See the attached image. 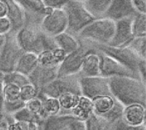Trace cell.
I'll list each match as a JSON object with an SVG mask.
<instances>
[{
	"instance_id": "6da1fadb",
	"label": "cell",
	"mask_w": 146,
	"mask_h": 130,
	"mask_svg": "<svg viewBox=\"0 0 146 130\" xmlns=\"http://www.w3.org/2000/svg\"><path fill=\"white\" fill-rule=\"evenodd\" d=\"M111 95L123 106L132 104L145 106V83L133 77H114L109 78Z\"/></svg>"
},
{
	"instance_id": "7a4b0ae2",
	"label": "cell",
	"mask_w": 146,
	"mask_h": 130,
	"mask_svg": "<svg viewBox=\"0 0 146 130\" xmlns=\"http://www.w3.org/2000/svg\"><path fill=\"white\" fill-rule=\"evenodd\" d=\"M16 41L24 52L38 54L44 50H51L56 47L53 37L43 32H35L28 27L21 28L15 34Z\"/></svg>"
},
{
	"instance_id": "3957f363",
	"label": "cell",
	"mask_w": 146,
	"mask_h": 130,
	"mask_svg": "<svg viewBox=\"0 0 146 130\" xmlns=\"http://www.w3.org/2000/svg\"><path fill=\"white\" fill-rule=\"evenodd\" d=\"M115 27V21L107 17L94 19L91 23L85 26L78 36L96 44H109L111 41Z\"/></svg>"
},
{
	"instance_id": "277c9868",
	"label": "cell",
	"mask_w": 146,
	"mask_h": 130,
	"mask_svg": "<svg viewBox=\"0 0 146 130\" xmlns=\"http://www.w3.org/2000/svg\"><path fill=\"white\" fill-rule=\"evenodd\" d=\"M94 48L97 51L105 54L112 57L115 60H117L119 63H121L127 69H129L131 72H133L137 77H139L138 66L139 62L144 59H141L135 53V51L133 49H131L129 46L113 47L107 44H96Z\"/></svg>"
},
{
	"instance_id": "5b68a950",
	"label": "cell",
	"mask_w": 146,
	"mask_h": 130,
	"mask_svg": "<svg viewBox=\"0 0 146 130\" xmlns=\"http://www.w3.org/2000/svg\"><path fill=\"white\" fill-rule=\"evenodd\" d=\"M68 17V29L69 33L79 34V32L91 23L95 17H93L85 8L83 2L69 0V2L62 8Z\"/></svg>"
},
{
	"instance_id": "8992f818",
	"label": "cell",
	"mask_w": 146,
	"mask_h": 130,
	"mask_svg": "<svg viewBox=\"0 0 146 130\" xmlns=\"http://www.w3.org/2000/svg\"><path fill=\"white\" fill-rule=\"evenodd\" d=\"M92 100L93 113L104 119L108 123L110 124L122 117L124 106L111 95H100Z\"/></svg>"
},
{
	"instance_id": "52a82bcc",
	"label": "cell",
	"mask_w": 146,
	"mask_h": 130,
	"mask_svg": "<svg viewBox=\"0 0 146 130\" xmlns=\"http://www.w3.org/2000/svg\"><path fill=\"white\" fill-rule=\"evenodd\" d=\"M79 79V74L57 77L48 84L44 86L39 90V94L54 98H57L59 95L64 93H74L81 95Z\"/></svg>"
},
{
	"instance_id": "ba28073f",
	"label": "cell",
	"mask_w": 146,
	"mask_h": 130,
	"mask_svg": "<svg viewBox=\"0 0 146 130\" xmlns=\"http://www.w3.org/2000/svg\"><path fill=\"white\" fill-rule=\"evenodd\" d=\"M23 52L16 41L15 36L6 35L5 42L0 50V72H14L16 63Z\"/></svg>"
},
{
	"instance_id": "9c48e42d",
	"label": "cell",
	"mask_w": 146,
	"mask_h": 130,
	"mask_svg": "<svg viewBox=\"0 0 146 130\" xmlns=\"http://www.w3.org/2000/svg\"><path fill=\"white\" fill-rule=\"evenodd\" d=\"M79 84L80 95L89 98L90 100H93L100 95H111L109 85V78L102 76L80 77Z\"/></svg>"
},
{
	"instance_id": "30bf717a",
	"label": "cell",
	"mask_w": 146,
	"mask_h": 130,
	"mask_svg": "<svg viewBox=\"0 0 146 130\" xmlns=\"http://www.w3.org/2000/svg\"><path fill=\"white\" fill-rule=\"evenodd\" d=\"M94 47L89 48L80 44L76 50L68 54L57 67V77L79 74L85 56Z\"/></svg>"
},
{
	"instance_id": "8fae6325",
	"label": "cell",
	"mask_w": 146,
	"mask_h": 130,
	"mask_svg": "<svg viewBox=\"0 0 146 130\" xmlns=\"http://www.w3.org/2000/svg\"><path fill=\"white\" fill-rule=\"evenodd\" d=\"M42 32L50 37L66 32L68 29V17L63 9H53L52 11L44 15L41 22Z\"/></svg>"
},
{
	"instance_id": "7c38bea8",
	"label": "cell",
	"mask_w": 146,
	"mask_h": 130,
	"mask_svg": "<svg viewBox=\"0 0 146 130\" xmlns=\"http://www.w3.org/2000/svg\"><path fill=\"white\" fill-rule=\"evenodd\" d=\"M98 53L100 57V76L106 78H110L114 77H137L133 72H131L129 69H127L126 66L119 63L112 57L101 52Z\"/></svg>"
},
{
	"instance_id": "4fadbf2b",
	"label": "cell",
	"mask_w": 146,
	"mask_h": 130,
	"mask_svg": "<svg viewBox=\"0 0 146 130\" xmlns=\"http://www.w3.org/2000/svg\"><path fill=\"white\" fill-rule=\"evenodd\" d=\"M134 36L132 32V17H126L115 20V27L114 36L109 43L113 47H128Z\"/></svg>"
},
{
	"instance_id": "5bb4252c",
	"label": "cell",
	"mask_w": 146,
	"mask_h": 130,
	"mask_svg": "<svg viewBox=\"0 0 146 130\" xmlns=\"http://www.w3.org/2000/svg\"><path fill=\"white\" fill-rule=\"evenodd\" d=\"M121 118L130 126L139 127L145 125V106L132 104L124 106Z\"/></svg>"
},
{
	"instance_id": "9a60e30c",
	"label": "cell",
	"mask_w": 146,
	"mask_h": 130,
	"mask_svg": "<svg viewBox=\"0 0 146 130\" xmlns=\"http://www.w3.org/2000/svg\"><path fill=\"white\" fill-rule=\"evenodd\" d=\"M74 118L71 114H57L49 116L41 120L38 124V130H63L68 129L70 122Z\"/></svg>"
},
{
	"instance_id": "2e32d148",
	"label": "cell",
	"mask_w": 146,
	"mask_h": 130,
	"mask_svg": "<svg viewBox=\"0 0 146 130\" xmlns=\"http://www.w3.org/2000/svg\"><path fill=\"white\" fill-rule=\"evenodd\" d=\"M8 6V11L6 17L9 20L12 30L14 32H18L21 28L23 27L26 14L25 9L21 7V5L16 0H4Z\"/></svg>"
},
{
	"instance_id": "e0dca14e",
	"label": "cell",
	"mask_w": 146,
	"mask_h": 130,
	"mask_svg": "<svg viewBox=\"0 0 146 130\" xmlns=\"http://www.w3.org/2000/svg\"><path fill=\"white\" fill-rule=\"evenodd\" d=\"M80 77H95L100 76V57L99 53L94 48L84 58L80 71Z\"/></svg>"
},
{
	"instance_id": "ac0fdd59",
	"label": "cell",
	"mask_w": 146,
	"mask_h": 130,
	"mask_svg": "<svg viewBox=\"0 0 146 130\" xmlns=\"http://www.w3.org/2000/svg\"><path fill=\"white\" fill-rule=\"evenodd\" d=\"M136 13L132 7L130 0H113L111 5L104 17L114 20L115 21L126 17H133Z\"/></svg>"
},
{
	"instance_id": "d6986e66",
	"label": "cell",
	"mask_w": 146,
	"mask_h": 130,
	"mask_svg": "<svg viewBox=\"0 0 146 130\" xmlns=\"http://www.w3.org/2000/svg\"><path fill=\"white\" fill-rule=\"evenodd\" d=\"M57 67L46 68L38 65L36 69L28 77L30 82L40 90L44 86L57 77Z\"/></svg>"
},
{
	"instance_id": "ffe728a7",
	"label": "cell",
	"mask_w": 146,
	"mask_h": 130,
	"mask_svg": "<svg viewBox=\"0 0 146 130\" xmlns=\"http://www.w3.org/2000/svg\"><path fill=\"white\" fill-rule=\"evenodd\" d=\"M38 65V54L31 52H23L16 63L15 71L29 77Z\"/></svg>"
},
{
	"instance_id": "44dd1931",
	"label": "cell",
	"mask_w": 146,
	"mask_h": 130,
	"mask_svg": "<svg viewBox=\"0 0 146 130\" xmlns=\"http://www.w3.org/2000/svg\"><path fill=\"white\" fill-rule=\"evenodd\" d=\"M70 114L77 119L86 121L93 114L92 100L87 97L80 95L77 105L74 106V109L71 110Z\"/></svg>"
},
{
	"instance_id": "7402d4cb",
	"label": "cell",
	"mask_w": 146,
	"mask_h": 130,
	"mask_svg": "<svg viewBox=\"0 0 146 130\" xmlns=\"http://www.w3.org/2000/svg\"><path fill=\"white\" fill-rule=\"evenodd\" d=\"M53 39L56 47L62 49L67 54L74 52L80 46V43L74 37V35L68 32L67 31L55 36Z\"/></svg>"
},
{
	"instance_id": "603a6c76",
	"label": "cell",
	"mask_w": 146,
	"mask_h": 130,
	"mask_svg": "<svg viewBox=\"0 0 146 130\" xmlns=\"http://www.w3.org/2000/svg\"><path fill=\"white\" fill-rule=\"evenodd\" d=\"M113 0H86L83 2L85 8L95 18H101L109 10Z\"/></svg>"
},
{
	"instance_id": "cb8c5ba5",
	"label": "cell",
	"mask_w": 146,
	"mask_h": 130,
	"mask_svg": "<svg viewBox=\"0 0 146 130\" xmlns=\"http://www.w3.org/2000/svg\"><path fill=\"white\" fill-rule=\"evenodd\" d=\"M43 103V118H45L49 116L57 115L61 112V107L57 98L45 96L38 94V95Z\"/></svg>"
},
{
	"instance_id": "d4e9b609",
	"label": "cell",
	"mask_w": 146,
	"mask_h": 130,
	"mask_svg": "<svg viewBox=\"0 0 146 130\" xmlns=\"http://www.w3.org/2000/svg\"><path fill=\"white\" fill-rule=\"evenodd\" d=\"M80 95L74 94V93H64L57 97V100L60 104L61 107V114H70V112L72 109L74 108V106L77 105Z\"/></svg>"
},
{
	"instance_id": "484cf974",
	"label": "cell",
	"mask_w": 146,
	"mask_h": 130,
	"mask_svg": "<svg viewBox=\"0 0 146 130\" xmlns=\"http://www.w3.org/2000/svg\"><path fill=\"white\" fill-rule=\"evenodd\" d=\"M4 103L12 104L22 101L21 100V88L15 84L3 83Z\"/></svg>"
},
{
	"instance_id": "4316f807",
	"label": "cell",
	"mask_w": 146,
	"mask_h": 130,
	"mask_svg": "<svg viewBox=\"0 0 146 130\" xmlns=\"http://www.w3.org/2000/svg\"><path fill=\"white\" fill-rule=\"evenodd\" d=\"M132 32L134 37H146L145 14H137L132 17Z\"/></svg>"
},
{
	"instance_id": "83f0119b",
	"label": "cell",
	"mask_w": 146,
	"mask_h": 130,
	"mask_svg": "<svg viewBox=\"0 0 146 130\" xmlns=\"http://www.w3.org/2000/svg\"><path fill=\"white\" fill-rule=\"evenodd\" d=\"M2 80L4 83H13V84L19 86L20 88L24 86L27 83H31L30 79L27 76H25L20 72H15V71L8 72V73H3Z\"/></svg>"
},
{
	"instance_id": "f1b7e54d",
	"label": "cell",
	"mask_w": 146,
	"mask_h": 130,
	"mask_svg": "<svg viewBox=\"0 0 146 130\" xmlns=\"http://www.w3.org/2000/svg\"><path fill=\"white\" fill-rule=\"evenodd\" d=\"M14 120L15 121H21V122H25L27 123H35L38 124L41 120H43L40 117L34 116L32 113H30L27 108L24 106L16 112H15L13 115H11Z\"/></svg>"
},
{
	"instance_id": "f546056e",
	"label": "cell",
	"mask_w": 146,
	"mask_h": 130,
	"mask_svg": "<svg viewBox=\"0 0 146 130\" xmlns=\"http://www.w3.org/2000/svg\"><path fill=\"white\" fill-rule=\"evenodd\" d=\"M38 64L42 67H57L59 63L55 59L51 50H44L38 54Z\"/></svg>"
},
{
	"instance_id": "4dcf8cb0",
	"label": "cell",
	"mask_w": 146,
	"mask_h": 130,
	"mask_svg": "<svg viewBox=\"0 0 146 130\" xmlns=\"http://www.w3.org/2000/svg\"><path fill=\"white\" fill-rule=\"evenodd\" d=\"M21 7L25 9L32 11L36 14H43L45 5L43 0H16Z\"/></svg>"
},
{
	"instance_id": "1f68e13d",
	"label": "cell",
	"mask_w": 146,
	"mask_h": 130,
	"mask_svg": "<svg viewBox=\"0 0 146 130\" xmlns=\"http://www.w3.org/2000/svg\"><path fill=\"white\" fill-rule=\"evenodd\" d=\"M25 107L33 115L40 117L42 119H44V118H43V103H42V100L38 96L25 102Z\"/></svg>"
},
{
	"instance_id": "d6a6232c",
	"label": "cell",
	"mask_w": 146,
	"mask_h": 130,
	"mask_svg": "<svg viewBox=\"0 0 146 130\" xmlns=\"http://www.w3.org/2000/svg\"><path fill=\"white\" fill-rule=\"evenodd\" d=\"M38 94L39 90L32 83H27L24 86L21 87V100L24 102L38 97Z\"/></svg>"
},
{
	"instance_id": "836d02e7",
	"label": "cell",
	"mask_w": 146,
	"mask_h": 130,
	"mask_svg": "<svg viewBox=\"0 0 146 130\" xmlns=\"http://www.w3.org/2000/svg\"><path fill=\"white\" fill-rule=\"evenodd\" d=\"M86 130H103L110 125L104 119L98 117L94 113L86 120Z\"/></svg>"
},
{
	"instance_id": "e575fe53",
	"label": "cell",
	"mask_w": 146,
	"mask_h": 130,
	"mask_svg": "<svg viewBox=\"0 0 146 130\" xmlns=\"http://www.w3.org/2000/svg\"><path fill=\"white\" fill-rule=\"evenodd\" d=\"M131 49H133L135 53L141 58L145 60L146 56V37H134L131 44L129 45Z\"/></svg>"
},
{
	"instance_id": "d590c367",
	"label": "cell",
	"mask_w": 146,
	"mask_h": 130,
	"mask_svg": "<svg viewBox=\"0 0 146 130\" xmlns=\"http://www.w3.org/2000/svg\"><path fill=\"white\" fill-rule=\"evenodd\" d=\"M110 130H146L145 125L139 126V127H133L127 124L122 118H119L118 120L113 122L110 124L109 127Z\"/></svg>"
},
{
	"instance_id": "8d00e7d4",
	"label": "cell",
	"mask_w": 146,
	"mask_h": 130,
	"mask_svg": "<svg viewBox=\"0 0 146 130\" xmlns=\"http://www.w3.org/2000/svg\"><path fill=\"white\" fill-rule=\"evenodd\" d=\"M133 9L137 14H145L146 0H130Z\"/></svg>"
},
{
	"instance_id": "74e56055",
	"label": "cell",
	"mask_w": 146,
	"mask_h": 130,
	"mask_svg": "<svg viewBox=\"0 0 146 130\" xmlns=\"http://www.w3.org/2000/svg\"><path fill=\"white\" fill-rule=\"evenodd\" d=\"M12 30V26L9 20L7 17L0 18V34L7 35Z\"/></svg>"
},
{
	"instance_id": "f35d334b",
	"label": "cell",
	"mask_w": 146,
	"mask_h": 130,
	"mask_svg": "<svg viewBox=\"0 0 146 130\" xmlns=\"http://www.w3.org/2000/svg\"><path fill=\"white\" fill-rule=\"evenodd\" d=\"M45 7H50L52 9H62L69 0H43Z\"/></svg>"
},
{
	"instance_id": "ab89813d",
	"label": "cell",
	"mask_w": 146,
	"mask_h": 130,
	"mask_svg": "<svg viewBox=\"0 0 146 130\" xmlns=\"http://www.w3.org/2000/svg\"><path fill=\"white\" fill-rule=\"evenodd\" d=\"M68 130H86V121H82L77 118H74L68 126Z\"/></svg>"
},
{
	"instance_id": "60d3db41",
	"label": "cell",
	"mask_w": 146,
	"mask_h": 130,
	"mask_svg": "<svg viewBox=\"0 0 146 130\" xmlns=\"http://www.w3.org/2000/svg\"><path fill=\"white\" fill-rule=\"evenodd\" d=\"M14 120L11 115L2 113L0 114V130H9V123Z\"/></svg>"
},
{
	"instance_id": "b9f144b4",
	"label": "cell",
	"mask_w": 146,
	"mask_h": 130,
	"mask_svg": "<svg viewBox=\"0 0 146 130\" xmlns=\"http://www.w3.org/2000/svg\"><path fill=\"white\" fill-rule=\"evenodd\" d=\"M30 123L13 120L9 126V130H29Z\"/></svg>"
},
{
	"instance_id": "7bdbcfd3",
	"label": "cell",
	"mask_w": 146,
	"mask_h": 130,
	"mask_svg": "<svg viewBox=\"0 0 146 130\" xmlns=\"http://www.w3.org/2000/svg\"><path fill=\"white\" fill-rule=\"evenodd\" d=\"M51 51H52V54H53L55 59L57 60V62H58L59 64L64 60V58H65L66 55L68 54L64 50H62V49H60V48H58V47H56L55 49H51Z\"/></svg>"
},
{
	"instance_id": "ee69618b",
	"label": "cell",
	"mask_w": 146,
	"mask_h": 130,
	"mask_svg": "<svg viewBox=\"0 0 146 130\" xmlns=\"http://www.w3.org/2000/svg\"><path fill=\"white\" fill-rule=\"evenodd\" d=\"M3 104H4V96H3V82L2 77H0V114L3 112Z\"/></svg>"
},
{
	"instance_id": "f6af8a7d",
	"label": "cell",
	"mask_w": 146,
	"mask_h": 130,
	"mask_svg": "<svg viewBox=\"0 0 146 130\" xmlns=\"http://www.w3.org/2000/svg\"><path fill=\"white\" fill-rule=\"evenodd\" d=\"M8 11V6L4 0H0V18L6 17Z\"/></svg>"
},
{
	"instance_id": "bcb514c9",
	"label": "cell",
	"mask_w": 146,
	"mask_h": 130,
	"mask_svg": "<svg viewBox=\"0 0 146 130\" xmlns=\"http://www.w3.org/2000/svg\"><path fill=\"white\" fill-rule=\"evenodd\" d=\"M5 39H6V35H2V34H0V50H1V49H2V47H3V43H4V42H5Z\"/></svg>"
},
{
	"instance_id": "7dc6e473",
	"label": "cell",
	"mask_w": 146,
	"mask_h": 130,
	"mask_svg": "<svg viewBox=\"0 0 146 130\" xmlns=\"http://www.w3.org/2000/svg\"><path fill=\"white\" fill-rule=\"evenodd\" d=\"M29 130H38V128H37V124H35V123H30V126H29Z\"/></svg>"
},
{
	"instance_id": "c3c4849f",
	"label": "cell",
	"mask_w": 146,
	"mask_h": 130,
	"mask_svg": "<svg viewBox=\"0 0 146 130\" xmlns=\"http://www.w3.org/2000/svg\"><path fill=\"white\" fill-rule=\"evenodd\" d=\"M109 127H110V125H108L107 127H105V128H104V129H103V130H110V129H109Z\"/></svg>"
},
{
	"instance_id": "681fc988",
	"label": "cell",
	"mask_w": 146,
	"mask_h": 130,
	"mask_svg": "<svg viewBox=\"0 0 146 130\" xmlns=\"http://www.w3.org/2000/svg\"><path fill=\"white\" fill-rule=\"evenodd\" d=\"M75 1H80V2H84V1H86V0H75Z\"/></svg>"
},
{
	"instance_id": "f907efd6",
	"label": "cell",
	"mask_w": 146,
	"mask_h": 130,
	"mask_svg": "<svg viewBox=\"0 0 146 130\" xmlns=\"http://www.w3.org/2000/svg\"><path fill=\"white\" fill-rule=\"evenodd\" d=\"M2 76H3V73H2V72H0V77H2Z\"/></svg>"
},
{
	"instance_id": "816d5d0a",
	"label": "cell",
	"mask_w": 146,
	"mask_h": 130,
	"mask_svg": "<svg viewBox=\"0 0 146 130\" xmlns=\"http://www.w3.org/2000/svg\"><path fill=\"white\" fill-rule=\"evenodd\" d=\"M63 130H68V129H63Z\"/></svg>"
}]
</instances>
